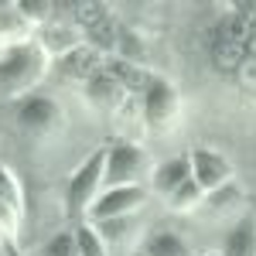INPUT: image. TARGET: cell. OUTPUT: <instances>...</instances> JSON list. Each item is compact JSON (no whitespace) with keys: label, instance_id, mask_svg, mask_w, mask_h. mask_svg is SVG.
Instances as JSON below:
<instances>
[{"label":"cell","instance_id":"cell-1","mask_svg":"<svg viewBox=\"0 0 256 256\" xmlns=\"http://www.w3.org/2000/svg\"><path fill=\"white\" fill-rule=\"evenodd\" d=\"M48 52L38 41H14L0 52V96H10V102L28 92H34L41 76L48 72Z\"/></svg>","mask_w":256,"mask_h":256},{"label":"cell","instance_id":"cell-2","mask_svg":"<svg viewBox=\"0 0 256 256\" xmlns=\"http://www.w3.org/2000/svg\"><path fill=\"white\" fill-rule=\"evenodd\" d=\"M14 126H18L20 137L28 140H48L65 126V113L52 96L34 89L28 96L14 99Z\"/></svg>","mask_w":256,"mask_h":256},{"label":"cell","instance_id":"cell-3","mask_svg":"<svg viewBox=\"0 0 256 256\" xmlns=\"http://www.w3.org/2000/svg\"><path fill=\"white\" fill-rule=\"evenodd\" d=\"M102 168H106V147L92 150L76 168V174L65 181V216L72 222H86L92 202L99 198V192H102Z\"/></svg>","mask_w":256,"mask_h":256},{"label":"cell","instance_id":"cell-4","mask_svg":"<svg viewBox=\"0 0 256 256\" xmlns=\"http://www.w3.org/2000/svg\"><path fill=\"white\" fill-rule=\"evenodd\" d=\"M147 174V154L144 147L130 144V140H116L106 147V168H102V192L106 188H126V184H140Z\"/></svg>","mask_w":256,"mask_h":256},{"label":"cell","instance_id":"cell-5","mask_svg":"<svg viewBox=\"0 0 256 256\" xmlns=\"http://www.w3.org/2000/svg\"><path fill=\"white\" fill-rule=\"evenodd\" d=\"M147 205V184H126V188H106L92 202L86 222H106V218H123V216H140Z\"/></svg>","mask_w":256,"mask_h":256},{"label":"cell","instance_id":"cell-6","mask_svg":"<svg viewBox=\"0 0 256 256\" xmlns=\"http://www.w3.org/2000/svg\"><path fill=\"white\" fill-rule=\"evenodd\" d=\"M140 116L150 130H164L178 116V89L168 79L154 76V82L140 92Z\"/></svg>","mask_w":256,"mask_h":256},{"label":"cell","instance_id":"cell-7","mask_svg":"<svg viewBox=\"0 0 256 256\" xmlns=\"http://www.w3.org/2000/svg\"><path fill=\"white\" fill-rule=\"evenodd\" d=\"M188 158H192V178L205 195L232 181V164L226 154H218L212 147H195V150H188Z\"/></svg>","mask_w":256,"mask_h":256},{"label":"cell","instance_id":"cell-8","mask_svg":"<svg viewBox=\"0 0 256 256\" xmlns=\"http://www.w3.org/2000/svg\"><path fill=\"white\" fill-rule=\"evenodd\" d=\"M20 216H24V195H20V184L14 171H7L0 164V239L4 242H14L20 229Z\"/></svg>","mask_w":256,"mask_h":256},{"label":"cell","instance_id":"cell-9","mask_svg":"<svg viewBox=\"0 0 256 256\" xmlns=\"http://www.w3.org/2000/svg\"><path fill=\"white\" fill-rule=\"evenodd\" d=\"M184 181H192V158L188 154H178V158L160 160L158 168L150 171V192L168 202Z\"/></svg>","mask_w":256,"mask_h":256},{"label":"cell","instance_id":"cell-10","mask_svg":"<svg viewBox=\"0 0 256 256\" xmlns=\"http://www.w3.org/2000/svg\"><path fill=\"white\" fill-rule=\"evenodd\" d=\"M106 65V58L99 55L96 48H89V44H79L76 52H68V55H62L55 58V72H62L65 79H76V82H89L96 76L99 68Z\"/></svg>","mask_w":256,"mask_h":256},{"label":"cell","instance_id":"cell-11","mask_svg":"<svg viewBox=\"0 0 256 256\" xmlns=\"http://www.w3.org/2000/svg\"><path fill=\"white\" fill-rule=\"evenodd\" d=\"M130 256H195L192 253V242L174 232V229H154L140 239V246Z\"/></svg>","mask_w":256,"mask_h":256},{"label":"cell","instance_id":"cell-12","mask_svg":"<svg viewBox=\"0 0 256 256\" xmlns=\"http://www.w3.org/2000/svg\"><path fill=\"white\" fill-rule=\"evenodd\" d=\"M82 92L89 99V106H96V110H116L120 99L126 96V92L120 89V82L106 72V65H102L89 82H82Z\"/></svg>","mask_w":256,"mask_h":256},{"label":"cell","instance_id":"cell-13","mask_svg":"<svg viewBox=\"0 0 256 256\" xmlns=\"http://www.w3.org/2000/svg\"><path fill=\"white\" fill-rule=\"evenodd\" d=\"M218 256H256V216H242L222 236Z\"/></svg>","mask_w":256,"mask_h":256},{"label":"cell","instance_id":"cell-14","mask_svg":"<svg viewBox=\"0 0 256 256\" xmlns=\"http://www.w3.org/2000/svg\"><path fill=\"white\" fill-rule=\"evenodd\" d=\"M106 72L120 82V89H123V92H134V96H140V92L154 82V76H150L144 65L126 62V58H116V55H113V58H106Z\"/></svg>","mask_w":256,"mask_h":256},{"label":"cell","instance_id":"cell-15","mask_svg":"<svg viewBox=\"0 0 256 256\" xmlns=\"http://www.w3.org/2000/svg\"><path fill=\"white\" fill-rule=\"evenodd\" d=\"M99 229V236L106 239V246H126V242H137L140 246V216H123V218H106V222H92Z\"/></svg>","mask_w":256,"mask_h":256},{"label":"cell","instance_id":"cell-16","mask_svg":"<svg viewBox=\"0 0 256 256\" xmlns=\"http://www.w3.org/2000/svg\"><path fill=\"white\" fill-rule=\"evenodd\" d=\"M242 188H239L236 181H229V184H222V188H216V192H208L205 195V208L212 212V216H222V212H236L239 205H242Z\"/></svg>","mask_w":256,"mask_h":256},{"label":"cell","instance_id":"cell-17","mask_svg":"<svg viewBox=\"0 0 256 256\" xmlns=\"http://www.w3.org/2000/svg\"><path fill=\"white\" fill-rule=\"evenodd\" d=\"M76 246H79V256H110V246L106 239L99 236V229L92 222H76Z\"/></svg>","mask_w":256,"mask_h":256},{"label":"cell","instance_id":"cell-18","mask_svg":"<svg viewBox=\"0 0 256 256\" xmlns=\"http://www.w3.org/2000/svg\"><path fill=\"white\" fill-rule=\"evenodd\" d=\"M202 202H205V192L198 188V181L192 178V181H184L174 195L168 198V208H171V212H195Z\"/></svg>","mask_w":256,"mask_h":256},{"label":"cell","instance_id":"cell-19","mask_svg":"<svg viewBox=\"0 0 256 256\" xmlns=\"http://www.w3.org/2000/svg\"><path fill=\"white\" fill-rule=\"evenodd\" d=\"M38 256H79L76 232H72V229H58L52 239H44V246L38 250Z\"/></svg>","mask_w":256,"mask_h":256},{"label":"cell","instance_id":"cell-20","mask_svg":"<svg viewBox=\"0 0 256 256\" xmlns=\"http://www.w3.org/2000/svg\"><path fill=\"white\" fill-rule=\"evenodd\" d=\"M195 256H198V253H195ZM202 256H218V253H202Z\"/></svg>","mask_w":256,"mask_h":256}]
</instances>
